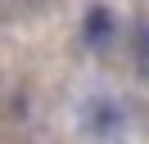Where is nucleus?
Wrapping results in <instances>:
<instances>
[{"label": "nucleus", "mask_w": 149, "mask_h": 144, "mask_svg": "<svg viewBox=\"0 0 149 144\" xmlns=\"http://www.w3.org/2000/svg\"><path fill=\"white\" fill-rule=\"evenodd\" d=\"M86 36H91L95 45L109 36V14H104V9H95V14H91V27H86Z\"/></svg>", "instance_id": "nucleus-1"}]
</instances>
